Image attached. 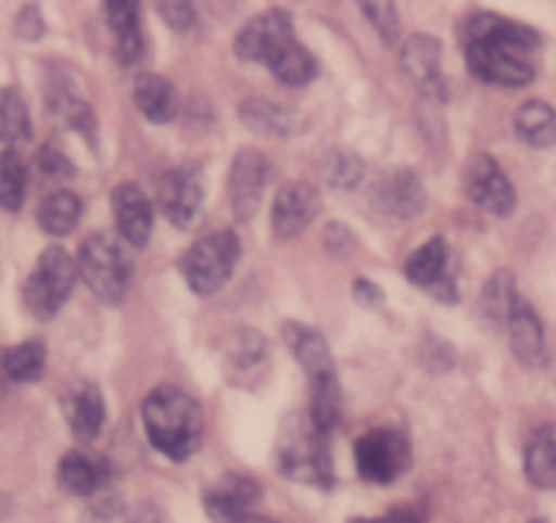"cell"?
Returning a JSON list of instances; mask_svg holds the SVG:
<instances>
[{
  "instance_id": "5b68a950",
  "label": "cell",
  "mask_w": 556,
  "mask_h": 523,
  "mask_svg": "<svg viewBox=\"0 0 556 523\" xmlns=\"http://www.w3.org/2000/svg\"><path fill=\"white\" fill-rule=\"evenodd\" d=\"M240 259V240L235 232H213L207 238L197 240L186 254L180 256V273L197 295H216L229 276L235 273V265Z\"/></svg>"
},
{
  "instance_id": "3957f363",
  "label": "cell",
  "mask_w": 556,
  "mask_h": 523,
  "mask_svg": "<svg viewBox=\"0 0 556 523\" xmlns=\"http://www.w3.org/2000/svg\"><path fill=\"white\" fill-rule=\"evenodd\" d=\"M278 469L295 483L328 488L333 483L328 436L317 431L308 414H292L278 434Z\"/></svg>"
},
{
  "instance_id": "b9f144b4",
  "label": "cell",
  "mask_w": 556,
  "mask_h": 523,
  "mask_svg": "<svg viewBox=\"0 0 556 523\" xmlns=\"http://www.w3.org/2000/svg\"><path fill=\"white\" fill-rule=\"evenodd\" d=\"M379 523H426V521H424V515L415 510V507H399V510H393L388 518H382Z\"/></svg>"
},
{
  "instance_id": "4dcf8cb0",
  "label": "cell",
  "mask_w": 556,
  "mask_h": 523,
  "mask_svg": "<svg viewBox=\"0 0 556 523\" xmlns=\"http://www.w3.org/2000/svg\"><path fill=\"white\" fill-rule=\"evenodd\" d=\"M28 189V169L23 156L12 148L0 151V207L3 211H20Z\"/></svg>"
},
{
  "instance_id": "f6af8a7d",
  "label": "cell",
  "mask_w": 556,
  "mask_h": 523,
  "mask_svg": "<svg viewBox=\"0 0 556 523\" xmlns=\"http://www.w3.org/2000/svg\"><path fill=\"white\" fill-rule=\"evenodd\" d=\"M240 523H276V521H270V518H265V515H249V518H243Z\"/></svg>"
},
{
  "instance_id": "9c48e42d",
  "label": "cell",
  "mask_w": 556,
  "mask_h": 523,
  "mask_svg": "<svg viewBox=\"0 0 556 523\" xmlns=\"http://www.w3.org/2000/svg\"><path fill=\"white\" fill-rule=\"evenodd\" d=\"M464 189L478 207L491 216H510L516 207V191L500 164L489 153H475L464 169Z\"/></svg>"
},
{
  "instance_id": "f546056e",
  "label": "cell",
  "mask_w": 556,
  "mask_h": 523,
  "mask_svg": "<svg viewBox=\"0 0 556 523\" xmlns=\"http://www.w3.org/2000/svg\"><path fill=\"white\" fill-rule=\"evenodd\" d=\"M47 366V349L41 341H23L17 346L3 349V368L9 382H36Z\"/></svg>"
},
{
  "instance_id": "603a6c76",
  "label": "cell",
  "mask_w": 556,
  "mask_h": 523,
  "mask_svg": "<svg viewBox=\"0 0 556 523\" xmlns=\"http://www.w3.org/2000/svg\"><path fill=\"white\" fill-rule=\"evenodd\" d=\"M134 104L151 123H169L178 115V90L162 74H139L134 79Z\"/></svg>"
},
{
  "instance_id": "836d02e7",
  "label": "cell",
  "mask_w": 556,
  "mask_h": 523,
  "mask_svg": "<svg viewBox=\"0 0 556 523\" xmlns=\"http://www.w3.org/2000/svg\"><path fill=\"white\" fill-rule=\"evenodd\" d=\"M518 301L516 281H513V273L507 270H500L489 279L485 284L483 297H480V306H483V314L491 319V322H507L510 317L513 303Z\"/></svg>"
},
{
  "instance_id": "4316f807",
  "label": "cell",
  "mask_w": 556,
  "mask_h": 523,
  "mask_svg": "<svg viewBox=\"0 0 556 523\" xmlns=\"http://www.w3.org/2000/svg\"><path fill=\"white\" fill-rule=\"evenodd\" d=\"M308 418H312V423L317 425V431H323L325 436H330V431L339 425L341 384L336 373L312 379V407H308Z\"/></svg>"
},
{
  "instance_id": "9a60e30c",
  "label": "cell",
  "mask_w": 556,
  "mask_h": 523,
  "mask_svg": "<svg viewBox=\"0 0 556 523\" xmlns=\"http://www.w3.org/2000/svg\"><path fill=\"white\" fill-rule=\"evenodd\" d=\"M401 66L420 93L429 99H447V79L442 74V44L431 36L417 34L401 50Z\"/></svg>"
},
{
  "instance_id": "8992f818",
  "label": "cell",
  "mask_w": 556,
  "mask_h": 523,
  "mask_svg": "<svg viewBox=\"0 0 556 523\" xmlns=\"http://www.w3.org/2000/svg\"><path fill=\"white\" fill-rule=\"evenodd\" d=\"M77 281V262L61 245L41 251L34 273L25 281V306L34 317L52 319L63 306Z\"/></svg>"
},
{
  "instance_id": "e575fe53",
  "label": "cell",
  "mask_w": 556,
  "mask_h": 523,
  "mask_svg": "<svg viewBox=\"0 0 556 523\" xmlns=\"http://www.w3.org/2000/svg\"><path fill=\"white\" fill-rule=\"evenodd\" d=\"M267 355V344L260 333L254 330H243L235 341V346L229 349V366L240 373H251L254 368L262 366Z\"/></svg>"
},
{
  "instance_id": "7402d4cb",
  "label": "cell",
  "mask_w": 556,
  "mask_h": 523,
  "mask_svg": "<svg viewBox=\"0 0 556 523\" xmlns=\"http://www.w3.org/2000/svg\"><path fill=\"white\" fill-rule=\"evenodd\" d=\"M104 17L110 23V30L115 34V52L123 66H134L146 52V39L139 30V7L131 0L121 3H106Z\"/></svg>"
},
{
  "instance_id": "d590c367",
  "label": "cell",
  "mask_w": 556,
  "mask_h": 523,
  "mask_svg": "<svg viewBox=\"0 0 556 523\" xmlns=\"http://www.w3.org/2000/svg\"><path fill=\"white\" fill-rule=\"evenodd\" d=\"M361 14L371 23V28L377 30L379 39H382L384 44H395V41H399L401 23L393 3H363Z\"/></svg>"
},
{
  "instance_id": "7c38bea8",
  "label": "cell",
  "mask_w": 556,
  "mask_h": 523,
  "mask_svg": "<svg viewBox=\"0 0 556 523\" xmlns=\"http://www.w3.org/2000/svg\"><path fill=\"white\" fill-rule=\"evenodd\" d=\"M267 178H270V164H267L265 153L254 151V148H243L232 158L227 191L229 207H232L238 221H249L254 216L262 202V194H265Z\"/></svg>"
},
{
  "instance_id": "277c9868",
  "label": "cell",
  "mask_w": 556,
  "mask_h": 523,
  "mask_svg": "<svg viewBox=\"0 0 556 523\" xmlns=\"http://www.w3.org/2000/svg\"><path fill=\"white\" fill-rule=\"evenodd\" d=\"M77 276H83L85 286L101 303L117 306L131 284V259L126 254V243L112 238L110 232L88 234L79 245Z\"/></svg>"
},
{
  "instance_id": "30bf717a",
  "label": "cell",
  "mask_w": 556,
  "mask_h": 523,
  "mask_svg": "<svg viewBox=\"0 0 556 523\" xmlns=\"http://www.w3.org/2000/svg\"><path fill=\"white\" fill-rule=\"evenodd\" d=\"M319 211H323V196H319L317 186L306 183V180L285 183L278 189L276 200H273V234L278 240L298 238V234H303L312 227Z\"/></svg>"
},
{
  "instance_id": "f35d334b",
  "label": "cell",
  "mask_w": 556,
  "mask_h": 523,
  "mask_svg": "<svg viewBox=\"0 0 556 523\" xmlns=\"http://www.w3.org/2000/svg\"><path fill=\"white\" fill-rule=\"evenodd\" d=\"M325 245L333 256H350L355 251V234L341 227V224H330L328 232H325Z\"/></svg>"
},
{
  "instance_id": "ee69618b",
  "label": "cell",
  "mask_w": 556,
  "mask_h": 523,
  "mask_svg": "<svg viewBox=\"0 0 556 523\" xmlns=\"http://www.w3.org/2000/svg\"><path fill=\"white\" fill-rule=\"evenodd\" d=\"M7 390H9V377H7V368H3V349H0V398H7Z\"/></svg>"
},
{
  "instance_id": "83f0119b",
  "label": "cell",
  "mask_w": 556,
  "mask_h": 523,
  "mask_svg": "<svg viewBox=\"0 0 556 523\" xmlns=\"http://www.w3.org/2000/svg\"><path fill=\"white\" fill-rule=\"evenodd\" d=\"M83 216V202L72 191H55L39 207V227L52 238H63L77 227Z\"/></svg>"
},
{
  "instance_id": "d6986e66",
  "label": "cell",
  "mask_w": 556,
  "mask_h": 523,
  "mask_svg": "<svg viewBox=\"0 0 556 523\" xmlns=\"http://www.w3.org/2000/svg\"><path fill=\"white\" fill-rule=\"evenodd\" d=\"M507 335H510L513 355L529 368H540L548 360V349H545V333L543 324H540L534 308L518 295V301L513 303L510 317H507Z\"/></svg>"
},
{
  "instance_id": "d4e9b609",
  "label": "cell",
  "mask_w": 556,
  "mask_h": 523,
  "mask_svg": "<svg viewBox=\"0 0 556 523\" xmlns=\"http://www.w3.org/2000/svg\"><path fill=\"white\" fill-rule=\"evenodd\" d=\"M516 135L532 148L556 145V110L545 101H527L513 117Z\"/></svg>"
},
{
  "instance_id": "74e56055",
  "label": "cell",
  "mask_w": 556,
  "mask_h": 523,
  "mask_svg": "<svg viewBox=\"0 0 556 523\" xmlns=\"http://www.w3.org/2000/svg\"><path fill=\"white\" fill-rule=\"evenodd\" d=\"M39 167H41V173H45L47 178H52V180L72 178V175H74L72 162H68V158L63 156L61 151H55V148H50V145H47L45 151L39 153Z\"/></svg>"
},
{
  "instance_id": "5bb4252c",
  "label": "cell",
  "mask_w": 556,
  "mask_h": 523,
  "mask_svg": "<svg viewBox=\"0 0 556 523\" xmlns=\"http://www.w3.org/2000/svg\"><path fill=\"white\" fill-rule=\"evenodd\" d=\"M447 259H451V248H447L445 238H429L424 245H417L404 262V276L420 290H429L440 297L442 303L456 301V286L447 281Z\"/></svg>"
},
{
  "instance_id": "60d3db41",
  "label": "cell",
  "mask_w": 556,
  "mask_h": 523,
  "mask_svg": "<svg viewBox=\"0 0 556 523\" xmlns=\"http://www.w3.org/2000/svg\"><path fill=\"white\" fill-rule=\"evenodd\" d=\"M355 301L361 303V306L377 308L379 303H382V292H379L377 286H374V281L357 279L355 281Z\"/></svg>"
},
{
  "instance_id": "1f68e13d",
  "label": "cell",
  "mask_w": 556,
  "mask_h": 523,
  "mask_svg": "<svg viewBox=\"0 0 556 523\" xmlns=\"http://www.w3.org/2000/svg\"><path fill=\"white\" fill-rule=\"evenodd\" d=\"M240 120H243L249 128H254V131H260V135L285 137L292 131L290 112L262 99L243 101V104H240Z\"/></svg>"
},
{
  "instance_id": "ab89813d",
  "label": "cell",
  "mask_w": 556,
  "mask_h": 523,
  "mask_svg": "<svg viewBox=\"0 0 556 523\" xmlns=\"http://www.w3.org/2000/svg\"><path fill=\"white\" fill-rule=\"evenodd\" d=\"M17 34L23 36V39H28V41L39 39V36L45 34V23H41L39 9L28 7V9H23V12H20V17H17Z\"/></svg>"
},
{
  "instance_id": "f1b7e54d",
  "label": "cell",
  "mask_w": 556,
  "mask_h": 523,
  "mask_svg": "<svg viewBox=\"0 0 556 523\" xmlns=\"http://www.w3.org/2000/svg\"><path fill=\"white\" fill-rule=\"evenodd\" d=\"M30 140V112L17 88H0V142L20 145Z\"/></svg>"
},
{
  "instance_id": "4fadbf2b",
  "label": "cell",
  "mask_w": 556,
  "mask_h": 523,
  "mask_svg": "<svg viewBox=\"0 0 556 523\" xmlns=\"http://www.w3.org/2000/svg\"><path fill=\"white\" fill-rule=\"evenodd\" d=\"M202 175L191 164L169 169L159 183V205L178 229L194 227L202 211Z\"/></svg>"
},
{
  "instance_id": "ac0fdd59",
  "label": "cell",
  "mask_w": 556,
  "mask_h": 523,
  "mask_svg": "<svg viewBox=\"0 0 556 523\" xmlns=\"http://www.w3.org/2000/svg\"><path fill=\"white\" fill-rule=\"evenodd\" d=\"M112 469L104 458L72 450L58 463V483L63 490L85 499H99L110 490Z\"/></svg>"
},
{
  "instance_id": "7a4b0ae2",
  "label": "cell",
  "mask_w": 556,
  "mask_h": 523,
  "mask_svg": "<svg viewBox=\"0 0 556 523\" xmlns=\"http://www.w3.org/2000/svg\"><path fill=\"white\" fill-rule=\"evenodd\" d=\"M142 425L148 442L169 461L194 456L205 434V414L194 398L180 387H156L142 401Z\"/></svg>"
},
{
  "instance_id": "ffe728a7",
  "label": "cell",
  "mask_w": 556,
  "mask_h": 523,
  "mask_svg": "<svg viewBox=\"0 0 556 523\" xmlns=\"http://www.w3.org/2000/svg\"><path fill=\"white\" fill-rule=\"evenodd\" d=\"M63 412H66L68 429H72V434L77 436V439H96L106 418L101 390L90 382H77L74 387H68L66 396H63Z\"/></svg>"
},
{
  "instance_id": "52a82bcc",
  "label": "cell",
  "mask_w": 556,
  "mask_h": 523,
  "mask_svg": "<svg viewBox=\"0 0 556 523\" xmlns=\"http://www.w3.org/2000/svg\"><path fill=\"white\" fill-rule=\"evenodd\" d=\"M412 447L404 434L393 429H377L355 442V467L366 483L390 485L409 469Z\"/></svg>"
},
{
  "instance_id": "2e32d148",
  "label": "cell",
  "mask_w": 556,
  "mask_h": 523,
  "mask_svg": "<svg viewBox=\"0 0 556 523\" xmlns=\"http://www.w3.org/2000/svg\"><path fill=\"white\" fill-rule=\"evenodd\" d=\"M112 213L123 243L134 248H146L151 243L153 205L137 183H121L112 191Z\"/></svg>"
},
{
  "instance_id": "d6a6232c",
  "label": "cell",
  "mask_w": 556,
  "mask_h": 523,
  "mask_svg": "<svg viewBox=\"0 0 556 523\" xmlns=\"http://www.w3.org/2000/svg\"><path fill=\"white\" fill-rule=\"evenodd\" d=\"M319 178L333 189H352L363 178V162L350 151H328L317 164Z\"/></svg>"
},
{
  "instance_id": "484cf974",
  "label": "cell",
  "mask_w": 556,
  "mask_h": 523,
  "mask_svg": "<svg viewBox=\"0 0 556 523\" xmlns=\"http://www.w3.org/2000/svg\"><path fill=\"white\" fill-rule=\"evenodd\" d=\"M267 72L278 79V82L290 85V88H303L317 77V61L312 52L301 44V41H290L285 50H278V55L267 63Z\"/></svg>"
},
{
  "instance_id": "bcb514c9",
  "label": "cell",
  "mask_w": 556,
  "mask_h": 523,
  "mask_svg": "<svg viewBox=\"0 0 556 523\" xmlns=\"http://www.w3.org/2000/svg\"><path fill=\"white\" fill-rule=\"evenodd\" d=\"M529 523H545V521H529Z\"/></svg>"
},
{
  "instance_id": "6da1fadb",
  "label": "cell",
  "mask_w": 556,
  "mask_h": 523,
  "mask_svg": "<svg viewBox=\"0 0 556 523\" xmlns=\"http://www.w3.org/2000/svg\"><path fill=\"white\" fill-rule=\"evenodd\" d=\"M540 47V36L532 28L500 14L480 12L467 23L464 55L467 66L480 82L500 88H523L534 79L529 52Z\"/></svg>"
},
{
  "instance_id": "8d00e7d4",
  "label": "cell",
  "mask_w": 556,
  "mask_h": 523,
  "mask_svg": "<svg viewBox=\"0 0 556 523\" xmlns=\"http://www.w3.org/2000/svg\"><path fill=\"white\" fill-rule=\"evenodd\" d=\"M159 14H162L164 23L169 25L178 34H189L197 25V12L191 3L186 0H169V3H159Z\"/></svg>"
},
{
  "instance_id": "e0dca14e",
  "label": "cell",
  "mask_w": 556,
  "mask_h": 523,
  "mask_svg": "<svg viewBox=\"0 0 556 523\" xmlns=\"http://www.w3.org/2000/svg\"><path fill=\"white\" fill-rule=\"evenodd\" d=\"M260 499V485L249 474H222L205 490V510L216 523H240L251 515V507Z\"/></svg>"
},
{
  "instance_id": "8fae6325",
  "label": "cell",
  "mask_w": 556,
  "mask_h": 523,
  "mask_svg": "<svg viewBox=\"0 0 556 523\" xmlns=\"http://www.w3.org/2000/svg\"><path fill=\"white\" fill-rule=\"evenodd\" d=\"M371 205L393 221H415L426 207V189L412 169H390L371 186Z\"/></svg>"
},
{
  "instance_id": "cb8c5ba5",
  "label": "cell",
  "mask_w": 556,
  "mask_h": 523,
  "mask_svg": "<svg viewBox=\"0 0 556 523\" xmlns=\"http://www.w3.org/2000/svg\"><path fill=\"white\" fill-rule=\"evenodd\" d=\"M523 472L534 488H556V423L534 431L523 450Z\"/></svg>"
},
{
  "instance_id": "7bdbcfd3",
  "label": "cell",
  "mask_w": 556,
  "mask_h": 523,
  "mask_svg": "<svg viewBox=\"0 0 556 523\" xmlns=\"http://www.w3.org/2000/svg\"><path fill=\"white\" fill-rule=\"evenodd\" d=\"M128 523H167V521H164L162 512H159L156 507L142 505V507H137L131 515H128Z\"/></svg>"
},
{
  "instance_id": "44dd1931",
  "label": "cell",
  "mask_w": 556,
  "mask_h": 523,
  "mask_svg": "<svg viewBox=\"0 0 556 523\" xmlns=\"http://www.w3.org/2000/svg\"><path fill=\"white\" fill-rule=\"evenodd\" d=\"M281 335H285L287 349L292 352V357H295L303 366V371L308 373V382L319 377H328V373H336L328 341H325V335L319 333V330H314L312 324L287 322Z\"/></svg>"
},
{
  "instance_id": "ba28073f",
  "label": "cell",
  "mask_w": 556,
  "mask_h": 523,
  "mask_svg": "<svg viewBox=\"0 0 556 523\" xmlns=\"http://www.w3.org/2000/svg\"><path fill=\"white\" fill-rule=\"evenodd\" d=\"M290 41H295L292 14L285 9H267L240 28L238 39H235V52L240 61L267 66L278 55V50H285Z\"/></svg>"
}]
</instances>
